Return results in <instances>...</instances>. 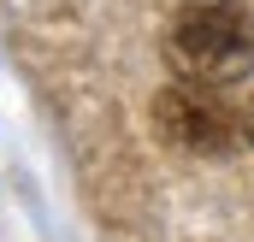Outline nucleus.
<instances>
[{"label":"nucleus","instance_id":"nucleus-3","mask_svg":"<svg viewBox=\"0 0 254 242\" xmlns=\"http://www.w3.org/2000/svg\"><path fill=\"white\" fill-rule=\"evenodd\" d=\"M243 136H249V142H254V107H249V119H243Z\"/></svg>","mask_w":254,"mask_h":242},{"label":"nucleus","instance_id":"nucleus-1","mask_svg":"<svg viewBox=\"0 0 254 242\" xmlns=\"http://www.w3.org/2000/svg\"><path fill=\"white\" fill-rule=\"evenodd\" d=\"M166 60L184 83H201V89L243 83L254 71V12L237 0L184 6L166 30Z\"/></svg>","mask_w":254,"mask_h":242},{"label":"nucleus","instance_id":"nucleus-2","mask_svg":"<svg viewBox=\"0 0 254 242\" xmlns=\"http://www.w3.org/2000/svg\"><path fill=\"white\" fill-rule=\"evenodd\" d=\"M154 130L178 154H225L237 142L231 107L219 101V89H201V83H172L154 101Z\"/></svg>","mask_w":254,"mask_h":242}]
</instances>
